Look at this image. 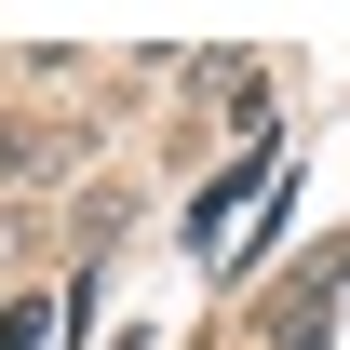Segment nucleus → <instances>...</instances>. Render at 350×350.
Returning <instances> with one entry per match:
<instances>
[{
	"label": "nucleus",
	"instance_id": "f257e3e1",
	"mask_svg": "<svg viewBox=\"0 0 350 350\" xmlns=\"http://www.w3.org/2000/svg\"><path fill=\"white\" fill-rule=\"evenodd\" d=\"M68 162H94V122H54V108H14V122H0V202L68 189Z\"/></svg>",
	"mask_w": 350,
	"mask_h": 350
},
{
	"label": "nucleus",
	"instance_id": "f03ea898",
	"mask_svg": "<svg viewBox=\"0 0 350 350\" xmlns=\"http://www.w3.org/2000/svg\"><path fill=\"white\" fill-rule=\"evenodd\" d=\"M122 229H135V189H122V175H94L81 202H68V243H81V256H108Z\"/></svg>",
	"mask_w": 350,
	"mask_h": 350
},
{
	"label": "nucleus",
	"instance_id": "7ed1b4c3",
	"mask_svg": "<svg viewBox=\"0 0 350 350\" xmlns=\"http://www.w3.org/2000/svg\"><path fill=\"white\" fill-rule=\"evenodd\" d=\"M41 243H54V229H41V202H0V283H14V269L41 256Z\"/></svg>",
	"mask_w": 350,
	"mask_h": 350
}]
</instances>
